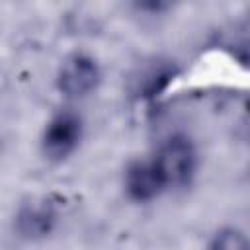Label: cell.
Segmentation results:
<instances>
[{
    "label": "cell",
    "mask_w": 250,
    "mask_h": 250,
    "mask_svg": "<svg viewBox=\"0 0 250 250\" xmlns=\"http://www.w3.org/2000/svg\"><path fill=\"white\" fill-rule=\"evenodd\" d=\"M156 170L160 172L166 188L170 186H184L191 180L197 164V154L188 137L174 135L164 141L152 158Z\"/></svg>",
    "instance_id": "1"
},
{
    "label": "cell",
    "mask_w": 250,
    "mask_h": 250,
    "mask_svg": "<svg viewBox=\"0 0 250 250\" xmlns=\"http://www.w3.org/2000/svg\"><path fill=\"white\" fill-rule=\"evenodd\" d=\"M98 82H100L98 64L90 57L78 55V53L64 59L57 78L59 90L70 98H82L90 94L92 90H96Z\"/></svg>",
    "instance_id": "2"
},
{
    "label": "cell",
    "mask_w": 250,
    "mask_h": 250,
    "mask_svg": "<svg viewBox=\"0 0 250 250\" xmlns=\"http://www.w3.org/2000/svg\"><path fill=\"white\" fill-rule=\"evenodd\" d=\"M80 133H82V123H80L78 115H74L70 111H62V113L55 115L43 133L45 154L55 160L68 156L76 148V145L80 141Z\"/></svg>",
    "instance_id": "3"
},
{
    "label": "cell",
    "mask_w": 250,
    "mask_h": 250,
    "mask_svg": "<svg viewBox=\"0 0 250 250\" xmlns=\"http://www.w3.org/2000/svg\"><path fill=\"white\" fill-rule=\"evenodd\" d=\"M125 188L127 193L137 201H148L156 197L162 189H166V184L156 170L154 162H135L127 168L125 174Z\"/></svg>",
    "instance_id": "4"
},
{
    "label": "cell",
    "mask_w": 250,
    "mask_h": 250,
    "mask_svg": "<svg viewBox=\"0 0 250 250\" xmlns=\"http://www.w3.org/2000/svg\"><path fill=\"white\" fill-rule=\"evenodd\" d=\"M55 209L49 201L37 199L31 203H25L18 213V230L25 238H41L51 232L55 225Z\"/></svg>",
    "instance_id": "5"
},
{
    "label": "cell",
    "mask_w": 250,
    "mask_h": 250,
    "mask_svg": "<svg viewBox=\"0 0 250 250\" xmlns=\"http://www.w3.org/2000/svg\"><path fill=\"white\" fill-rule=\"evenodd\" d=\"M209 250H250V238L238 229H223L213 236Z\"/></svg>",
    "instance_id": "6"
}]
</instances>
